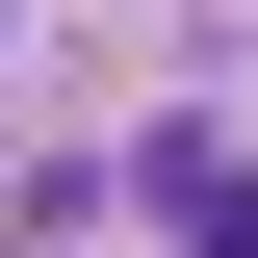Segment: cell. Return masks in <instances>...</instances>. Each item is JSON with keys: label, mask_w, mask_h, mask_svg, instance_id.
<instances>
[{"label": "cell", "mask_w": 258, "mask_h": 258, "mask_svg": "<svg viewBox=\"0 0 258 258\" xmlns=\"http://www.w3.org/2000/svg\"><path fill=\"white\" fill-rule=\"evenodd\" d=\"M155 232H181V258H258V181L207 155V129H155Z\"/></svg>", "instance_id": "cell-1"}]
</instances>
